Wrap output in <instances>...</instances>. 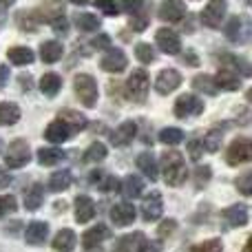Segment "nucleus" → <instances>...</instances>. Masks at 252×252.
Listing matches in <instances>:
<instances>
[{"label": "nucleus", "mask_w": 252, "mask_h": 252, "mask_svg": "<svg viewBox=\"0 0 252 252\" xmlns=\"http://www.w3.org/2000/svg\"><path fill=\"white\" fill-rule=\"evenodd\" d=\"M192 252H223V246L219 239H208V241H204V244L195 246Z\"/></svg>", "instance_id": "nucleus-44"}, {"label": "nucleus", "mask_w": 252, "mask_h": 252, "mask_svg": "<svg viewBox=\"0 0 252 252\" xmlns=\"http://www.w3.org/2000/svg\"><path fill=\"white\" fill-rule=\"evenodd\" d=\"M208 179H210V166H199V168L195 170V184L201 188L208 184Z\"/></svg>", "instance_id": "nucleus-48"}, {"label": "nucleus", "mask_w": 252, "mask_h": 252, "mask_svg": "<svg viewBox=\"0 0 252 252\" xmlns=\"http://www.w3.org/2000/svg\"><path fill=\"white\" fill-rule=\"evenodd\" d=\"M75 232L69 230V228H64V230H60L56 235V239H53V250L58 252H71L75 248Z\"/></svg>", "instance_id": "nucleus-27"}, {"label": "nucleus", "mask_w": 252, "mask_h": 252, "mask_svg": "<svg viewBox=\"0 0 252 252\" xmlns=\"http://www.w3.org/2000/svg\"><path fill=\"white\" fill-rule=\"evenodd\" d=\"M184 58H186V62H188L190 66H197V64H199V62H197V56H195L192 51H186V53H184Z\"/></svg>", "instance_id": "nucleus-57"}, {"label": "nucleus", "mask_w": 252, "mask_h": 252, "mask_svg": "<svg viewBox=\"0 0 252 252\" xmlns=\"http://www.w3.org/2000/svg\"><path fill=\"white\" fill-rule=\"evenodd\" d=\"M221 217L230 228L246 226V223H248V206H244V204L228 206V208L221 213Z\"/></svg>", "instance_id": "nucleus-14"}, {"label": "nucleus", "mask_w": 252, "mask_h": 252, "mask_svg": "<svg viewBox=\"0 0 252 252\" xmlns=\"http://www.w3.org/2000/svg\"><path fill=\"white\" fill-rule=\"evenodd\" d=\"M20 120V106L13 102H0V126H11Z\"/></svg>", "instance_id": "nucleus-28"}, {"label": "nucleus", "mask_w": 252, "mask_h": 252, "mask_svg": "<svg viewBox=\"0 0 252 252\" xmlns=\"http://www.w3.org/2000/svg\"><path fill=\"white\" fill-rule=\"evenodd\" d=\"M106 239H111V228L106 226V223H97L95 228L84 232L82 244H84V248H93V246H100L102 241H106Z\"/></svg>", "instance_id": "nucleus-21"}, {"label": "nucleus", "mask_w": 252, "mask_h": 252, "mask_svg": "<svg viewBox=\"0 0 252 252\" xmlns=\"http://www.w3.org/2000/svg\"><path fill=\"white\" fill-rule=\"evenodd\" d=\"M95 7L102 9V13H106V16H118L120 13L115 0H95Z\"/></svg>", "instance_id": "nucleus-46"}, {"label": "nucleus", "mask_w": 252, "mask_h": 252, "mask_svg": "<svg viewBox=\"0 0 252 252\" xmlns=\"http://www.w3.org/2000/svg\"><path fill=\"white\" fill-rule=\"evenodd\" d=\"M75 25L82 31H97L102 27V22H100V18L93 16V13H78V16H75Z\"/></svg>", "instance_id": "nucleus-39"}, {"label": "nucleus", "mask_w": 252, "mask_h": 252, "mask_svg": "<svg viewBox=\"0 0 252 252\" xmlns=\"http://www.w3.org/2000/svg\"><path fill=\"white\" fill-rule=\"evenodd\" d=\"M60 89H62V80L58 73H44L42 75V80H40V91H42L44 95L53 97Z\"/></svg>", "instance_id": "nucleus-32"}, {"label": "nucleus", "mask_w": 252, "mask_h": 252, "mask_svg": "<svg viewBox=\"0 0 252 252\" xmlns=\"http://www.w3.org/2000/svg\"><path fill=\"white\" fill-rule=\"evenodd\" d=\"M73 4H87V2H91V0H71Z\"/></svg>", "instance_id": "nucleus-60"}, {"label": "nucleus", "mask_w": 252, "mask_h": 252, "mask_svg": "<svg viewBox=\"0 0 252 252\" xmlns=\"http://www.w3.org/2000/svg\"><path fill=\"white\" fill-rule=\"evenodd\" d=\"M0 151H2V142H0Z\"/></svg>", "instance_id": "nucleus-62"}, {"label": "nucleus", "mask_w": 252, "mask_h": 252, "mask_svg": "<svg viewBox=\"0 0 252 252\" xmlns=\"http://www.w3.org/2000/svg\"><path fill=\"white\" fill-rule=\"evenodd\" d=\"M133 22H130V27H133L135 31H144L148 27V20H151V18H148V13H142V9H139L137 13H133Z\"/></svg>", "instance_id": "nucleus-45"}, {"label": "nucleus", "mask_w": 252, "mask_h": 252, "mask_svg": "<svg viewBox=\"0 0 252 252\" xmlns=\"http://www.w3.org/2000/svg\"><path fill=\"white\" fill-rule=\"evenodd\" d=\"M215 84H217V89H223V91H237L239 89V73L232 69H221L217 71V75H215Z\"/></svg>", "instance_id": "nucleus-22"}, {"label": "nucleus", "mask_w": 252, "mask_h": 252, "mask_svg": "<svg viewBox=\"0 0 252 252\" xmlns=\"http://www.w3.org/2000/svg\"><path fill=\"white\" fill-rule=\"evenodd\" d=\"M135 133H137V124L135 122H124L109 135V139H111L113 146H128V144L135 139Z\"/></svg>", "instance_id": "nucleus-15"}, {"label": "nucleus", "mask_w": 252, "mask_h": 252, "mask_svg": "<svg viewBox=\"0 0 252 252\" xmlns=\"http://www.w3.org/2000/svg\"><path fill=\"white\" fill-rule=\"evenodd\" d=\"M87 252H104L100 246H93V248H87Z\"/></svg>", "instance_id": "nucleus-59"}, {"label": "nucleus", "mask_w": 252, "mask_h": 252, "mask_svg": "<svg viewBox=\"0 0 252 252\" xmlns=\"http://www.w3.org/2000/svg\"><path fill=\"white\" fill-rule=\"evenodd\" d=\"M135 58L142 64H151V62H155V51H153L151 44L139 42V44H135Z\"/></svg>", "instance_id": "nucleus-40"}, {"label": "nucleus", "mask_w": 252, "mask_h": 252, "mask_svg": "<svg viewBox=\"0 0 252 252\" xmlns=\"http://www.w3.org/2000/svg\"><path fill=\"white\" fill-rule=\"evenodd\" d=\"M73 135V130L69 128L64 122H62L60 118L56 120V122H51L47 126V130H44V137L49 139L51 144H62V142H66V139Z\"/></svg>", "instance_id": "nucleus-20"}, {"label": "nucleus", "mask_w": 252, "mask_h": 252, "mask_svg": "<svg viewBox=\"0 0 252 252\" xmlns=\"http://www.w3.org/2000/svg\"><path fill=\"white\" fill-rule=\"evenodd\" d=\"M250 155H252L250 139L248 137H237L235 142L228 146L226 161L230 166H239V164H246V161H250Z\"/></svg>", "instance_id": "nucleus-6"}, {"label": "nucleus", "mask_w": 252, "mask_h": 252, "mask_svg": "<svg viewBox=\"0 0 252 252\" xmlns=\"http://www.w3.org/2000/svg\"><path fill=\"white\" fill-rule=\"evenodd\" d=\"M192 89H195V91L206 93V95H215V93H217V84H215V80L210 78V75H206V73L195 75V78H192Z\"/></svg>", "instance_id": "nucleus-37"}, {"label": "nucleus", "mask_w": 252, "mask_h": 252, "mask_svg": "<svg viewBox=\"0 0 252 252\" xmlns=\"http://www.w3.org/2000/svg\"><path fill=\"white\" fill-rule=\"evenodd\" d=\"M223 33H226V38L230 40V42H235V44L246 42V38H248V27H246V20L244 18H239V16L230 18L228 25L223 27Z\"/></svg>", "instance_id": "nucleus-12"}, {"label": "nucleus", "mask_w": 252, "mask_h": 252, "mask_svg": "<svg viewBox=\"0 0 252 252\" xmlns=\"http://www.w3.org/2000/svg\"><path fill=\"white\" fill-rule=\"evenodd\" d=\"M161 170L168 186H182L186 182V164L179 151H166L161 157Z\"/></svg>", "instance_id": "nucleus-1"}, {"label": "nucleus", "mask_w": 252, "mask_h": 252, "mask_svg": "<svg viewBox=\"0 0 252 252\" xmlns=\"http://www.w3.org/2000/svg\"><path fill=\"white\" fill-rule=\"evenodd\" d=\"M137 168L142 170L151 182L157 179V161H155V155H153V153H142V155L137 157Z\"/></svg>", "instance_id": "nucleus-30"}, {"label": "nucleus", "mask_w": 252, "mask_h": 252, "mask_svg": "<svg viewBox=\"0 0 252 252\" xmlns=\"http://www.w3.org/2000/svg\"><path fill=\"white\" fill-rule=\"evenodd\" d=\"M91 182L95 184V186L100 188L102 192H115V190H120V179L113 177V175H106V177L102 179L100 170H97V173H91Z\"/></svg>", "instance_id": "nucleus-31"}, {"label": "nucleus", "mask_w": 252, "mask_h": 252, "mask_svg": "<svg viewBox=\"0 0 252 252\" xmlns=\"http://www.w3.org/2000/svg\"><path fill=\"white\" fill-rule=\"evenodd\" d=\"M157 44H159V49L164 53H168V56H177L179 51H182V42H179V35L175 33L173 29H159L155 35Z\"/></svg>", "instance_id": "nucleus-10"}, {"label": "nucleus", "mask_w": 252, "mask_h": 252, "mask_svg": "<svg viewBox=\"0 0 252 252\" xmlns=\"http://www.w3.org/2000/svg\"><path fill=\"white\" fill-rule=\"evenodd\" d=\"M38 16H40V20L53 22V20H58V18L64 16V4H62L60 0H47V2L40 7Z\"/></svg>", "instance_id": "nucleus-23"}, {"label": "nucleus", "mask_w": 252, "mask_h": 252, "mask_svg": "<svg viewBox=\"0 0 252 252\" xmlns=\"http://www.w3.org/2000/svg\"><path fill=\"white\" fill-rule=\"evenodd\" d=\"M109 44H111V38H109V35H97V38L91 42V49H106Z\"/></svg>", "instance_id": "nucleus-54"}, {"label": "nucleus", "mask_w": 252, "mask_h": 252, "mask_svg": "<svg viewBox=\"0 0 252 252\" xmlns=\"http://www.w3.org/2000/svg\"><path fill=\"white\" fill-rule=\"evenodd\" d=\"M184 16H186V4H184V0H166V2H161L159 18L164 22H179Z\"/></svg>", "instance_id": "nucleus-13"}, {"label": "nucleus", "mask_w": 252, "mask_h": 252, "mask_svg": "<svg viewBox=\"0 0 252 252\" xmlns=\"http://www.w3.org/2000/svg\"><path fill=\"white\" fill-rule=\"evenodd\" d=\"M7 80H9V69H7V64H0V89L7 84Z\"/></svg>", "instance_id": "nucleus-56"}, {"label": "nucleus", "mask_w": 252, "mask_h": 252, "mask_svg": "<svg viewBox=\"0 0 252 252\" xmlns=\"http://www.w3.org/2000/svg\"><path fill=\"white\" fill-rule=\"evenodd\" d=\"M175 228H177V221H175V219H166V221L157 228V235L159 237H170L175 232Z\"/></svg>", "instance_id": "nucleus-50"}, {"label": "nucleus", "mask_w": 252, "mask_h": 252, "mask_svg": "<svg viewBox=\"0 0 252 252\" xmlns=\"http://www.w3.org/2000/svg\"><path fill=\"white\" fill-rule=\"evenodd\" d=\"M144 2H146V0H122V9L126 13H128V16H133V13H137L139 9H144Z\"/></svg>", "instance_id": "nucleus-47"}, {"label": "nucleus", "mask_w": 252, "mask_h": 252, "mask_svg": "<svg viewBox=\"0 0 252 252\" xmlns=\"http://www.w3.org/2000/svg\"><path fill=\"white\" fill-rule=\"evenodd\" d=\"M29 159H31V151L25 139H13L7 146V153H4L7 168H22L25 164H29Z\"/></svg>", "instance_id": "nucleus-3"}, {"label": "nucleus", "mask_w": 252, "mask_h": 252, "mask_svg": "<svg viewBox=\"0 0 252 252\" xmlns=\"http://www.w3.org/2000/svg\"><path fill=\"white\" fill-rule=\"evenodd\" d=\"M126 53L120 51V49H109V51L104 53V58L100 60V66L104 71H109V73H120V71L126 69Z\"/></svg>", "instance_id": "nucleus-11"}, {"label": "nucleus", "mask_w": 252, "mask_h": 252, "mask_svg": "<svg viewBox=\"0 0 252 252\" xmlns=\"http://www.w3.org/2000/svg\"><path fill=\"white\" fill-rule=\"evenodd\" d=\"M188 151H190L192 161H199L201 153H204V144H201V139H192V142H188Z\"/></svg>", "instance_id": "nucleus-49"}, {"label": "nucleus", "mask_w": 252, "mask_h": 252, "mask_svg": "<svg viewBox=\"0 0 252 252\" xmlns=\"http://www.w3.org/2000/svg\"><path fill=\"white\" fill-rule=\"evenodd\" d=\"M204 111V102L197 95H190V93H184V95L177 97L175 102V115L177 118H192V115H199Z\"/></svg>", "instance_id": "nucleus-7"}, {"label": "nucleus", "mask_w": 252, "mask_h": 252, "mask_svg": "<svg viewBox=\"0 0 252 252\" xmlns=\"http://www.w3.org/2000/svg\"><path fill=\"white\" fill-rule=\"evenodd\" d=\"M29 75H20V87L22 89H31V82H29Z\"/></svg>", "instance_id": "nucleus-58"}, {"label": "nucleus", "mask_w": 252, "mask_h": 252, "mask_svg": "<svg viewBox=\"0 0 252 252\" xmlns=\"http://www.w3.org/2000/svg\"><path fill=\"white\" fill-rule=\"evenodd\" d=\"M64 157V153L60 148H51V146H44L38 151V161L42 166H56L60 164V159Z\"/></svg>", "instance_id": "nucleus-35"}, {"label": "nucleus", "mask_w": 252, "mask_h": 252, "mask_svg": "<svg viewBox=\"0 0 252 252\" xmlns=\"http://www.w3.org/2000/svg\"><path fill=\"white\" fill-rule=\"evenodd\" d=\"M60 120L69 126L73 133H78V130H82L84 126H87V118H84L82 113H75V111H62Z\"/></svg>", "instance_id": "nucleus-36"}, {"label": "nucleus", "mask_w": 252, "mask_h": 252, "mask_svg": "<svg viewBox=\"0 0 252 252\" xmlns=\"http://www.w3.org/2000/svg\"><path fill=\"white\" fill-rule=\"evenodd\" d=\"M148 73L144 69H137L130 73V78L126 80V91H128V95L133 97L135 102H144L148 95Z\"/></svg>", "instance_id": "nucleus-5"}, {"label": "nucleus", "mask_w": 252, "mask_h": 252, "mask_svg": "<svg viewBox=\"0 0 252 252\" xmlns=\"http://www.w3.org/2000/svg\"><path fill=\"white\" fill-rule=\"evenodd\" d=\"M135 217H137L135 206L128 204V201H120V204H115L113 208H111V221H113L115 226H120V228L130 226V223L135 221Z\"/></svg>", "instance_id": "nucleus-9"}, {"label": "nucleus", "mask_w": 252, "mask_h": 252, "mask_svg": "<svg viewBox=\"0 0 252 252\" xmlns=\"http://www.w3.org/2000/svg\"><path fill=\"white\" fill-rule=\"evenodd\" d=\"M49 237V223L47 221H31L25 230V239L31 246H42Z\"/></svg>", "instance_id": "nucleus-18"}, {"label": "nucleus", "mask_w": 252, "mask_h": 252, "mask_svg": "<svg viewBox=\"0 0 252 252\" xmlns=\"http://www.w3.org/2000/svg\"><path fill=\"white\" fill-rule=\"evenodd\" d=\"M221 139H223V133L219 128L208 130V135H206V139H204V148L208 153H217L219 146H221Z\"/></svg>", "instance_id": "nucleus-41"}, {"label": "nucleus", "mask_w": 252, "mask_h": 252, "mask_svg": "<svg viewBox=\"0 0 252 252\" xmlns=\"http://www.w3.org/2000/svg\"><path fill=\"white\" fill-rule=\"evenodd\" d=\"M73 89L78 93L80 102H82L87 109H93L97 104V82L87 73H80L73 82Z\"/></svg>", "instance_id": "nucleus-2"}, {"label": "nucleus", "mask_w": 252, "mask_h": 252, "mask_svg": "<svg viewBox=\"0 0 252 252\" xmlns=\"http://www.w3.org/2000/svg\"><path fill=\"white\" fill-rule=\"evenodd\" d=\"M13 4V0H0V25L7 22V13H9V7Z\"/></svg>", "instance_id": "nucleus-53"}, {"label": "nucleus", "mask_w": 252, "mask_h": 252, "mask_svg": "<svg viewBox=\"0 0 252 252\" xmlns=\"http://www.w3.org/2000/svg\"><path fill=\"white\" fill-rule=\"evenodd\" d=\"M161 210H164V204H161V195L159 192H151V195L144 199L142 204V215L146 221H157L161 217Z\"/></svg>", "instance_id": "nucleus-16"}, {"label": "nucleus", "mask_w": 252, "mask_h": 252, "mask_svg": "<svg viewBox=\"0 0 252 252\" xmlns=\"http://www.w3.org/2000/svg\"><path fill=\"white\" fill-rule=\"evenodd\" d=\"M179 84H182V75H179V71H175V69L159 71V75H157V80H155V89H157L159 95H168V93H173Z\"/></svg>", "instance_id": "nucleus-8"}, {"label": "nucleus", "mask_w": 252, "mask_h": 252, "mask_svg": "<svg viewBox=\"0 0 252 252\" xmlns=\"http://www.w3.org/2000/svg\"><path fill=\"white\" fill-rule=\"evenodd\" d=\"M106 155H109V151H106L104 144L95 142L87 148V153H84V164H97V161L106 159Z\"/></svg>", "instance_id": "nucleus-38"}, {"label": "nucleus", "mask_w": 252, "mask_h": 252, "mask_svg": "<svg viewBox=\"0 0 252 252\" xmlns=\"http://www.w3.org/2000/svg\"><path fill=\"white\" fill-rule=\"evenodd\" d=\"M120 190L124 192L128 199H135V197H139L142 195V190H144V182L137 177V175H128V177L122 182V188Z\"/></svg>", "instance_id": "nucleus-33"}, {"label": "nucleus", "mask_w": 252, "mask_h": 252, "mask_svg": "<svg viewBox=\"0 0 252 252\" xmlns=\"http://www.w3.org/2000/svg\"><path fill=\"white\" fill-rule=\"evenodd\" d=\"M71 182H73L71 170L60 168V170H56V173L51 175V179H49V190L51 192H62V190H66V188L71 186Z\"/></svg>", "instance_id": "nucleus-24"}, {"label": "nucleus", "mask_w": 252, "mask_h": 252, "mask_svg": "<svg viewBox=\"0 0 252 252\" xmlns=\"http://www.w3.org/2000/svg\"><path fill=\"white\" fill-rule=\"evenodd\" d=\"M184 139V130L175 128V126H168V128H164L159 133V142L168 144V146H175V144H179Z\"/></svg>", "instance_id": "nucleus-42"}, {"label": "nucleus", "mask_w": 252, "mask_h": 252, "mask_svg": "<svg viewBox=\"0 0 252 252\" xmlns=\"http://www.w3.org/2000/svg\"><path fill=\"white\" fill-rule=\"evenodd\" d=\"M93 217H95V204H93V199L87 195H78L75 197V221L87 223Z\"/></svg>", "instance_id": "nucleus-17"}, {"label": "nucleus", "mask_w": 252, "mask_h": 252, "mask_svg": "<svg viewBox=\"0 0 252 252\" xmlns=\"http://www.w3.org/2000/svg\"><path fill=\"white\" fill-rule=\"evenodd\" d=\"M44 201V188L42 184H33V186H29V190L25 192V208L27 210H38L40 206H42Z\"/></svg>", "instance_id": "nucleus-25"}, {"label": "nucleus", "mask_w": 252, "mask_h": 252, "mask_svg": "<svg viewBox=\"0 0 252 252\" xmlns=\"http://www.w3.org/2000/svg\"><path fill=\"white\" fill-rule=\"evenodd\" d=\"M16 210H18L16 197H11V195H2V197H0V219L7 217V215H11V213H16Z\"/></svg>", "instance_id": "nucleus-43"}, {"label": "nucleus", "mask_w": 252, "mask_h": 252, "mask_svg": "<svg viewBox=\"0 0 252 252\" xmlns=\"http://www.w3.org/2000/svg\"><path fill=\"white\" fill-rule=\"evenodd\" d=\"M250 173H244V175H241V177L239 179H237V186H239V190L241 192H244V195L246 197H250L252 195V188H250Z\"/></svg>", "instance_id": "nucleus-51"}, {"label": "nucleus", "mask_w": 252, "mask_h": 252, "mask_svg": "<svg viewBox=\"0 0 252 252\" xmlns=\"http://www.w3.org/2000/svg\"><path fill=\"white\" fill-rule=\"evenodd\" d=\"M51 25H53V31H56V33H60V35H66V31H69V25H66L64 16L58 18V20H53Z\"/></svg>", "instance_id": "nucleus-52"}, {"label": "nucleus", "mask_w": 252, "mask_h": 252, "mask_svg": "<svg viewBox=\"0 0 252 252\" xmlns=\"http://www.w3.org/2000/svg\"><path fill=\"white\" fill-rule=\"evenodd\" d=\"M144 244H146V237L142 232H133V235L120 237L113 252H142Z\"/></svg>", "instance_id": "nucleus-19"}, {"label": "nucleus", "mask_w": 252, "mask_h": 252, "mask_svg": "<svg viewBox=\"0 0 252 252\" xmlns=\"http://www.w3.org/2000/svg\"><path fill=\"white\" fill-rule=\"evenodd\" d=\"M62 56V44L56 42V40H47V42L40 44V58H42V62H47V64H53V62H58Z\"/></svg>", "instance_id": "nucleus-26"}, {"label": "nucleus", "mask_w": 252, "mask_h": 252, "mask_svg": "<svg viewBox=\"0 0 252 252\" xmlns=\"http://www.w3.org/2000/svg\"><path fill=\"white\" fill-rule=\"evenodd\" d=\"M244 252H250V244H246V246H244Z\"/></svg>", "instance_id": "nucleus-61"}, {"label": "nucleus", "mask_w": 252, "mask_h": 252, "mask_svg": "<svg viewBox=\"0 0 252 252\" xmlns=\"http://www.w3.org/2000/svg\"><path fill=\"white\" fill-rule=\"evenodd\" d=\"M9 184H11V175H9L7 170L0 166V188H7Z\"/></svg>", "instance_id": "nucleus-55"}, {"label": "nucleus", "mask_w": 252, "mask_h": 252, "mask_svg": "<svg viewBox=\"0 0 252 252\" xmlns=\"http://www.w3.org/2000/svg\"><path fill=\"white\" fill-rule=\"evenodd\" d=\"M226 9H228V0H210L204 9H201V25L210 27V29H217L221 25L223 16H226Z\"/></svg>", "instance_id": "nucleus-4"}, {"label": "nucleus", "mask_w": 252, "mask_h": 252, "mask_svg": "<svg viewBox=\"0 0 252 252\" xmlns=\"http://www.w3.org/2000/svg\"><path fill=\"white\" fill-rule=\"evenodd\" d=\"M9 62H13L16 66H27L33 62V51L29 47H11L7 51Z\"/></svg>", "instance_id": "nucleus-29"}, {"label": "nucleus", "mask_w": 252, "mask_h": 252, "mask_svg": "<svg viewBox=\"0 0 252 252\" xmlns=\"http://www.w3.org/2000/svg\"><path fill=\"white\" fill-rule=\"evenodd\" d=\"M18 27H20L22 31H29V33L38 31V27H40L38 11H20L18 13Z\"/></svg>", "instance_id": "nucleus-34"}]
</instances>
